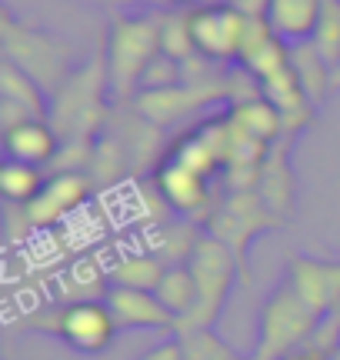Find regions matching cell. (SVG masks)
I'll return each instance as SVG.
<instances>
[{"label": "cell", "instance_id": "9", "mask_svg": "<svg viewBox=\"0 0 340 360\" xmlns=\"http://www.w3.org/2000/svg\"><path fill=\"white\" fill-rule=\"evenodd\" d=\"M91 191H93V180L87 170H60L51 180H44L40 193L24 207V214L30 220V227L47 231L53 224L67 220L74 210H80L84 200L91 197Z\"/></svg>", "mask_w": 340, "mask_h": 360}, {"label": "cell", "instance_id": "6", "mask_svg": "<svg viewBox=\"0 0 340 360\" xmlns=\"http://www.w3.org/2000/svg\"><path fill=\"white\" fill-rule=\"evenodd\" d=\"M0 40H4V60H11V64H17L20 70H27L51 97L64 87V80L74 74V70H70V51H67L64 44L53 40L51 34L20 27L11 17V11H4Z\"/></svg>", "mask_w": 340, "mask_h": 360}, {"label": "cell", "instance_id": "30", "mask_svg": "<svg viewBox=\"0 0 340 360\" xmlns=\"http://www.w3.org/2000/svg\"><path fill=\"white\" fill-rule=\"evenodd\" d=\"M174 4H190V0H174Z\"/></svg>", "mask_w": 340, "mask_h": 360}, {"label": "cell", "instance_id": "8", "mask_svg": "<svg viewBox=\"0 0 340 360\" xmlns=\"http://www.w3.org/2000/svg\"><path fill=\"white\" fill-rule=\"evenodd\" d=\"M244 13H237L230 4H207L190 11V40L197 57L210 64H234L240 60L244 47Z\"/></svg>", "mask_w": 340, "mask_h": 360}, {"label": "cell", "instance_id": "29", "mask_svg": "<svg viewBox=\"0 0 340 360\" xmlns=\"http://www.w3.org/2000/svg\"><path fill=\"white\" fill-rule=\"evenodd\" d=\"M334 90H340V64H337V70H334Z\"/></svg>", "mask_w": 340, "mask_h": 360}, {"label": "cell", "instance_id": "22", "mask_svg": "<svg viewBox=\"0 0 340 360\" xmlns=\"http://www.w3.org/2000/svg\"><path fill=\"white\" fill-rule=\"evenodd\" d=\"M174 337L181 340L183 360H240L244 354L237 347H230L217 327H181L174 330Z\"/></svg>", "mask_w": 340, "mask_h": 360}, {"label": "cell", "instance_id": "19", "mask_svg": "<svg viewBox=\"0 0 340 360\" xmlns=\"http://www.w3.org/2000/svg\"><path fill=\"white\" fill-rule=\"evenodd\" d=\"M290 64H294V74L301 80L303 94L310 97L314 107H320L324 97L334 90V70L327 67V60L317 53V47L310 40H303V44H294V47H290Z\"/></svg>", "mask_w": 340, "mask_h": 360}, {"label": "cell", "instance_id": "13", "mask_svg": "<svg viewBox=\"0 0 340 360\" xmlns=\"http://www.w3.org/2000/svg\"><path fill=\"white\" fill-rule=\"evenodd\" d=\"M120 330H177V317L170 314L154 290L110 287L104 294Z\"/></svg>", "mask_w": 340, "mask_h": 360}, {"label": "cell", "instance_id": "23", "mask_svg": "<svg viewBox=\"0 0 340 360\" xmlns=\"http://www.w3.org/2000/svg\"><path fill=\"white\" fill-rule=\"evenodd\" d=\"M44 187V177H40V167H30V164H20V160H4L0 164V193L7 204L27 207Z\"/></svg>", "mask_w": 340, "mask_h": 360}, {"label": "cell", "instance_id": "28", "mask_svg": "<svg viewBox=\"0 0 340 360\" xmlns=\"http://www.w3.org/2000/svg\"><path fill=\"white\" fill-rule=\"evenodd\" d=\"M240 360H277V357H267L261 350H254V354H247V357H240Z\"/></svg>", "mask_w": 340, "mask_h": 360}, {"label": "cell", "instance_id": "7", "mask_svg": "<svg viewBox=\"0 0 340 360\" xmlns=\"http://www.w3.org/2000/svg\"><path fill=\"white\" fill-rule=\"evenodd\" d=\"M47 327L70 350L87 354V357L104 354L120 330L110 307H107V300H74V304L57 310L51 321H47Z\"/></svg>", "mask_w": 340, "mask_h": 360}, {"label": "cell", "instance_id": "25", "mask_svg": "<svg viewBox=\"0 0 340 360\" xmlns=\"http://www.w3.org/2000/svg\"><path fill=\"white\" fill-rule=\"evenodd\" d=\"M310 44L327 60L330 70H337V64H340V0H324Z\"/></svg>", "mask_w": 340, "mask_h": 360}, {"label": "cell", "instance_id": "17", "mask_svg": "<svg viewBox=\"0 0 340 360\" xmlns=\"http://www.w3.org/2000/svg\"><path fill=\"white\" fill-rule=\"evenodd\" d=\"M230 124H234L244 137L263 143V147H274L277 141H284V117L267 97H254V101L234 103L230 107Z\"/></svg>", "mask_w": 340, "mask_h": 360}, {"label": "cell", "instance_id": "2", "mask_svg": "<svg viewBox=\"0 0 340 360\" xmlns=\"http://www.w3.org/2000/svg\"><path fill=\"white\" fill-rule=\"evenodd\" d=\"M107 60L104 51L80 74H70L64 87L51 97V124L60 134V143H87L107 117Z\"/></svg>", "mask_w": 340, "mask_h": 360}, {"label": "cell", "instance_id": "11", "mask_svg": "<svg viewBox=\"0 0 340 360\" xmlns=\"http://www.w3.org/2000/svg\"><path fill=\"white\" fill-rule=\"evenodd\" d=\"M287 281L317 310V317H330L340 310V257L294 254L287 260Z\"/></svg>", "mask_w": 340, "mask_h": 360}, {"label": "cell", "instance_id": "27", "mask_svg": "<svg viewBox=\"0 0 340 360\" xmlns=\"http://www.w3.org/2000/svg\"><path fill=\"white\" fill-rule=\"evenodd\" d=\"M237 13H244V17H267V4L270 0H227Z\"/></svg>", "mask_w": 340, "mask_h": 360}, {"label": "cell", "instance_id": "16", "mask_svg": "<svg viewBox=\"0 0 340 360\" xmlns=\"http://www.w3.org/2000/svg\"><path fill=\"white\" fill-rule=\"evenodd\" d=\"M324 0H270L267 4V24L287 47L314 37L317 17Z\"/></svg>", "mask_w": 340, "mask_h": 360}, {"label": "cell", "instance_id": "10", "mask_svg": "<svg viewBox=\"0 0 340 360\" xmlns=\"http://www.w3.org/2000/svg\"><path fill=\"white\" fill-rule=\"evenodd\" d=\"M157 193L177 214L194 220H207L214 210V177L187 167L174 157H164L157 167Z\"/></svg>", "mask_w": 340, "mask_h": 360}, {"label": "cell", "instance_id": "4", "mask_svg": "<svg viewBox=\"0 0 340 360\" xmlns=\"http://www.w3.org/2000/svg\"><path fill=\"white\" fill-rule=\"evenodd\" d=\"M324 317H317V310L303 300L294 283L284 277V283L263 300L261 321H257V350L267 357L287 360L294 350H301L310 334L320 327Z\"/></svg>", "mask_w": 340, "mask_h": 360}, {"label": "cell", "instance_id": "14", "mask_svg": "<svg viewBox=\"0 0 340 360\" xmlns=\"http://www.w3.org/2000/svg\"><path fill=\"white\" fill-rule=\"evenodd\" d=\"M290 141L294 137H284L270 147V154L261 167V177H257V187H254L280 220L290 217L294 193H297V180H294V167H290Z\"/></svg>", "mask_w": 340, "mask_h": 360}, {"label": "cell", "instance_id": "15", "mask_svg": "<svg viewBox=\"0 0 340 360\" xmlns=\"http://www.w3.org/2000/svg\"><path fill=\"white\" fill-rule=\"evenodd\" d=\"M60 134L53 130L51 120H24L17 127L4 130V150L11 160L30 164V167H44L53 164L60 154Z\"/></svg>", "mask_w": 340, "mask_h": 360}, {"label": "cell", "instance_id": "1", "mask_svg": "<svg viewBox=\"0 0 340 360\" xmlns=\"http://www.w3.org/2000/svg\"><path fill=\"white\" fill-rule=\"evenodd\" d=\"M160 57V13H117L104 37L107 87L117 103L137 101L147 67Z\"/></svg>", "mask_w": 340, "mask_h": 360}, {"label": "cell", "instance_id": "20", "mask_svg": "<svg viewBox=\"0 0 340 360\" xmlns=\"http://www.w3.org/2000/svg\"><path fill=\"white\" fill-rule=\"evenodd\" d=\"M167 264L157 260L150 250L144 254H124L107 270V287H133V290H157Z\"/></svg>", "mask_w": 340, "mask_h": 360}, {"label": "cell", "instance_id": "26", "mask_svg": "<svg viewBox=\"0 0 340 360\" xmlns=\"http://www.w3.org/2000/svg\"><path fill=\"white\" fill-rule=\"evenodd\" d=\"M140 360H183L181 340H177V337H170V340H160L157 347H150Z\"/></svg>", "mask_w": 340, "mask_h": 360}, {"label": "cell", "instance_id": "21", "mask_svg": "<svg viewBox=\"0 0 340 360\" xmlns=\"http://www.w3.org/2000/svg\"><path fill=\"white\" fill-rule=\"evenodd\" d=\"M154 294L160 297V304L177 317V327H181L197 307V281L190 264H177V267H167L164 277H160L157 290Z\"/></svg>", "mask_w": 340, "mask_h": 360}, {"label": "cell", "instance_id": "5", "mask_svg": "<svg viewBox=\"0 0 340 360\" xmlns=\"http://www.w3.org/2000/svg\"><path fill=\"white\" fill-rule=\"evenodd\" d=\"M190 270L197 281V307L181 327H217L223 307H227V297L234 290V283L240 281V264L227 250V244H221L217 237L204 231L194 257H190Z\"/></svg>", "mask_w": 340, "mask_h": 360}, {"label": "cell", "instance_id": "24", "mask_svg": "<svg viewBox=\"0 0 340 360\" xmlns=\"http://www.w3.org/2000/svg\"><path fill=\"white\" fill-rule=\"evenodd\" d=\"M160 53L187 64L194 57V40H190V11L160 13Z\"/></svg>", "mask_w": 340, "mask_h": 360}, {"label": "cell", "instance_id": "18", "mask_svg": "<svg viewBox=\"0 0 340 360\" xmlns=\"http://www.w3.org/2000/svg\"><path fill=\"white\" fill-rule=\"evenodd\" d=\"M204 237V227H197L190 220H170V224H157L150 233V254L164 260L167 267L177 264H190L197 244Z\"/></svg>", "mask_w": 340, "mask_h": 360}, {"label": "cell", "instance_id": "3", "mask_svg": "<svg viewBox=\"0 0 340 360\" xmlns=\"http://www.w3.org/2000/svg\"><path fill=\"white\" fill-rule=\"evenodd\" d=\"M287 220H280L263 204V197L257 191H230L227 197H221L210 217L204 220V231L210 237H217L221 244H227V250L240 264V283L254 287V270H250V244L267 231H280Z\"/></svg>", "mask_w": 340, "mask_h": 360}, {"label": "cell", "instance_id": "12", "mask_svg": "<svg viewBox=\"0 0 340 360\" xmlns=\"http://www.w3.org/2000/svg\"><path fill=\"white\" fill-rule=\"evenodd\" d=\"M0 117L4 130L24 120H51V94L17 64H0Z\"/></svg>", "mask_w": 340, "mask_h": 360}]
</instances>
